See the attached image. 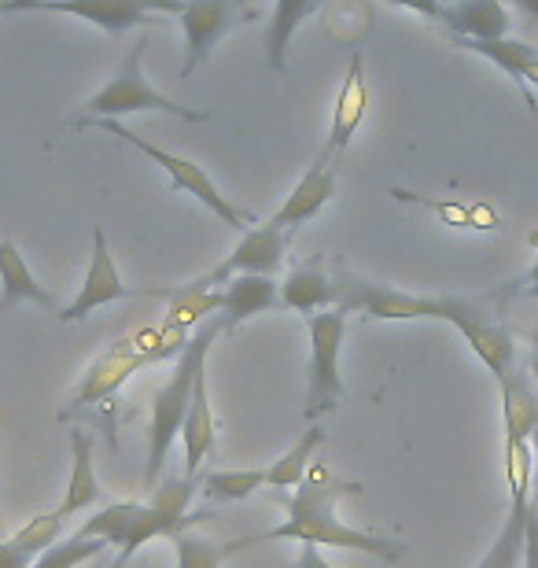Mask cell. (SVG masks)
<instances>
[{
    "label": "cell",
    "mask_w": 538,
    "mask_h": 568,
    "mask_svg": "<svg viewBox=\"0 0 538 568\" xmlns=\"http://www.w3.org/2000/svg\"><path fill=\"white\" fill-rule=\"evenodd\" d=\"M281 303V284L266 277V274H236L225 281L222 288V314L225 328H236L240 322H251V317L273 311Z\"/></svg>",
    "instance_id": "obj_18"
},
{
    "label": "cell",
    "mask_w": 538,
    "mask_h": 568,
    "mask_svg": "<svg viewBox=\"0 0 538 568\" xmlns=\"http://www.w3.org/2000/svg\"><path fill=\"white\" fill-rule=\"evenodd\" d=\"M100 498V480H97V465H93V436L85 428L71 432V480H67L60 517L71 520L78 514H85Z\"/></svg>",
    "instance_id": "obj_23"
},
{
    "label": "cell",
    "mask_w": 538,
    "mask_h": 568,
    "mask_svg": "<svg viewBox=\"0 0 538 568\" xmlns=\"http://www.w3.org/2000/svg\"><path fill=\"white\" fill-rule=\"evenodd\" d=\"M454 38H468V41H495V38H509V11L501 0H450L443 4L439 19Z\"/></svg>",
    "instance_id": "obj_16"
},
{
    "label": "cell",
    "mask_w": 538,
    "mask_h": 568,
    "mask_svg": "<svg viewBox=\"0 0 538 568\" xmlns=\"http://www.w3.org/2000/svg\"><path fill=\"white\" fill-rule=\"evenodd\" d=\"M136 509L141 503H114V506H104L100 514H93L89 520H82V528H78V536H89V539H108L114 550L122 547L125 539H130L133 531V520H136Z\"/></svg>",
    "instance_id": "obj_28"
},
{
    "label": "cell",
    "mask_w": 538,
    "mask_h": 568,
    "mask_svg": "<svg viewBox=\"0 0 538 568\" xmlns=\"http://www.w3.org/2000/svg\"><path fill=\"white\" fill-rule=\"evenodd\" d=\"M295 568H336V565H328L322 558V547H303L300 550V565H295Z\"/></svg>",
    "instance_id": "obj_33"
},
{
    "label": "cell",
    "mask_w": 538,
    "mask_h": 568,
    "mask_svg": "<svg viewBox=\"0 0 538 568\" xmlns=\"http://www.w3.org/2000/svg\"><path fill=\"white\" fill-rule=\"evenodd\" d=\"M130 295H141V292H133L130 284L122 281L119 266H114L104 225H97L93 230V258H89L85 277H82V284H78V295L67 306H60V314L55 317H60V322H82V317L100 311V306L130 300Z\"/></svg>",
    "instance_id": "obj_13"
},
{
    "label": "cell",
    "mask_w": 538,
    "mask_h": 568,
    "mask_svg": "<svg viewBox=\"0 0 538 568\" xmlns=\"http://www.w3.org/2000/svg\"><path fill=\"white\" fill-rule=\"evenodd\" d=\"M174 539V550H177V568H222V561L233 554L229 542H214L207 536H200V531H177Z\"/></svg>",
    "instance_id": "obj_29"
},
{
    "label": "cell",
    "mask_w": 538,
    "mask_h": 568,
    "mask_svg": "<svg viewBox=\"0 0 538 568\" xmlns=\"http://www.w3.org/2000/svg\"><path fill=\"white\" fill-rule=\"evenodd\" d=\"M450 325L465 336L473 355L490 369V377L498 384L509 377L512 366H517V344H512V333L506 325H498L495 317L479 311L476 300H465V295H454Z\"/></svg>",
    "instance_id": "obj_12"
},
{
    "label": "cell",
    "mask_w": 538,
    "mask_h": 568,
    "mask_svg": "<svg viewBox=\"0 0 538 568\" xmlns=\"http://www.w3.org/2000/svg\"><path fill=\"white\" fill-rule=\"evenodd\" d=\"M524 568H538V498L535 495L528 509V536H524Z\"/></svg>",
    "instance_id": "obj_31"
},
{
    "label": "cell",
    "mask_w": 538,
    "mask_h": 568,
    "mask_svg": "<svg viewBox=\"0 0 538 568\" xmlns=\"http://www.w3.org/2000/svg\"><path fill=\"white\" fill-rule=\"evenodd\" d=\"M322 4V0H277L270 16V30H266V60L273 74H288V49L292 38L300 33L303 19Z\"/></svg>",
    "instance_id": "obj_24"
},
{
    "label": "cell",
    "mask_w": 538,
    "mask_h": 568,
    "mask_svg": "<svg viewBox=\"0 0 538 568\" xmlns=\"http://www.w3.org/2000/svg\"><path fill=\"white\" fill-rule=\"evenodd\" d=\"M108 550H114L108 539H89V536H67L60 542H52L49 550L38 554V561L30 568H78V565H89L97 558H104Z\"/></svg>",
    "instance_id": "obj_27"
},
{
    "label": "cell",
    "mask_w": 538,
    "mask_h": 568,
    "mask_svg": "<svg viewBox=\"0 0 538 568\" xmlns=\"http://www.w3.org/2000/svg\"><path fill=\"white\" fill-rule=\"evenodd\" d=\"M44 0H4V16H16V11H33Z\"/></svg>",
    "instance_id": "obj_34"
},
{
    "label": "cell",
    "mask_w": 538,
    "mask_h": 568,
    "mask_svg": "<svg viewBox=\"0 0 538 568\" xmlns=\"http://www.w3.org/2000/svg\"><path fill=\"white\" fill-rule=\"evenodd\" d=\"M266 487V469H222L200 480V491L214 503H244Z\"/></svg>",
    "instance_id": "obj_26"
},
{
    "label": "cell",
    "mask_w": 538,
    "mask_h": 568,
    "mask_svg": "<svg viewBox=\"0 0 538 568\" xmlns=\"http://www.w3.org/2000/svg\"><path fill=\"white\" fill-rule=\"evenodd\" d=\"M19 303H33V306H44V311L60 314L55 295L44 292L38 284L27 255L11 241H0V311H16Z\"/></svg>",
    "instance_id": "obj_20"
},
{
    "label": "cell",
    "mask_w": 538,
    "mask_h": 568,
    "mask_svg": "<svg viewBox=\"0 0 538 568\" xmlns=\"http://www.w3.org/2000/svg\"><path fill=\"white\" fill-rule=\"evenodd\" d=\"M336 170H339V159L317 152V159L300 178V185L292 189V196L281 203L270 222L288 233V230H295V225H306L311 219H317V214L325 211V203L336 196Z\"/></svg>",
    "instance_id": "obj_14"
},
{
    "label": "cell",
    "mask_w": 538,
    "mask_h": 568,
    "mask_svg": "<svg viewBox=\"0 0 538 568\" xmlns=\"http://www.w3.org/2000/svg\"><path fill=\"white\" fill-rule=\"evenodd\" d=\"M97 568H108V565H97Z\"/></svg>",
    "instance_id": "obj_42"
},
{
    "label": "cell",
    "mask_w": 538,
    "mask_h": 568,
    "mask_svg": "<svg viewBox=\"0 0 538 568\" xmlns=\"http://www.w3.org/2000/svg\"><path fill=\"white\" fill-rule=\"evenodd\" d=\"M322 447H325V432L317 425H311L266 469V487H300L306 480V473H311V465H314L317 450H322Z\"/></svg>",
    "instance_id": "obj_25"
},
{
    "label": "cell",
    "mask_w": 538,
    "mask_h": 568,
    "mask_svg": "<svg viewBox=\"0 0 538 568\" xmlns=\"http://www.w3.org/2000/svg\"><path fill=\"white\" fill-rule=\"evenodd\" d=\"M365 108H369V89H365V60L362 52L351 55L347 78H343V89L336 97V111H332V130L322 152L332 159H343L347 144L358 138L362 122H365Z\"/></svg>",
    "instance_id": "obj_15"
},
{
    "label": "cell",
    "mask_w": 538,
    "mask_h": 568,
    "mask_svg": "<svg viewBox=\"0 0 538 568\" xmlns=\"http://www.w3.org/2000/svg\"><path fill=\"white\" fill-rule=\"evenodd\" d=\"M284 252H288V233L277 230L273 222H258V225H251L247 233H240L233 252H229L222 263L211 270V274L192 281V288L211 292V288H217V284H225L229 277H236V274L277 277L281 266H284Z\"/></svg>",
    "instance_id": "obj_10"
},
{
    "label": "cell",
    "mask_w": 538,
    "mask_h": 568,
    "mask_svg": "<svg viewBox=\"0 0 538 568\" xmlns=\"http://www.w3.org/2000/svg\"><path fill=\"white\" fill-rule=\"evenodd\" d=\"M222 333H225L222 314H217L214 322L200 325V333L189 336V344L181 347L174 373L152 392V414H148V458H144V484L148 487L159 484L170 450H174V443L181 439V425H185L192 388H196L200 373L207 369V355Z\"/></svg>",
    "instance_id": "obj_2"
},
{
    "label": "cell",
    "mask_w": 538,
    "mask_h": 568,
    "mask_svg": "<svg viewBox=\"0 0 538 568\" xmlns=\"http://www.w3.org/2000/svg\"><path fill=\"white\" fill-rule=\"evenodd\" d=\"M85 126H100V130H108L111 138H119L125 144H133L136 152H144L152 163H159L166 170V178H170V189H177V192H185V196H192L200 203V207H207L214 219H222L229 230H236V233H247L251 225H258V219L251 211H244L240 203H233L229 196H222L217 192V185L211 181V174L203 166H196L192 159H181L174 152H166V148H159L152 141H144L141 133H133V130H125L119 119H97V122H82L78 130H85Z\"/></svg>",
    "instance_id": "obj_4"
},
{
    "label": "cell",
    "mask_w": 538,
    "mask_h": 568,
    "mask_svg": "<svg viewBox=\"0 0 538 568\" xmlns=\"http://www.w3.org/2000/svg\"><path fill=\"white\" fill-rule=\"evenodd\" d=\"M33 561H38V554H33L19 536L0 539V568H30Z\"/></svg>",
    "instance_id": "obj_30"
},
{
    "label": "cell",
    "mask_w": 538,
    "mask_h": 568,
    "mask_svg": "<svg viewBox=\"0 0 538 568\" xmlns=\"http://www.w3.org/2000/svg\"><path fill=\"white\" fill-rule=\"evenodd\" d=\"M387 4L406 8V11H420V16H428V19H439V11H443L435 0H387Z\"/></svg>",
    "instance_id": "obj_32"
},
{
    "label": "cell",
    "mask_w": 538,
    "mask_h": 568,
    "mask_svg": "<svg viewBox=\"0 0 538 568\" xmlns=\"http://www.w3.org/2000/svg\"><path fill=\"white\" fill-rule=\"evenodd\" d=\"M0 525H4V514H0Z\"/></svg>",
    "instance_id": "obj_40"
},
{
    "label": "cell",
    "mask_w": 538,
    "mask_h": 568,
    "mask_svg": "<svg viewBox=\"0 0 538 568\" xmlns=\"http://www.w3.org/2000/svg\"><path fill=\"white\" fill-rule=\"evenodd\" d=\"M512 8L517 11H524L528 19H535L538 22V0H512Z\"/></svg>",
    "instance_id": "obj_36"
},
{
    "label": "cell",
    "mask_w": 538,
    "mask_h": 568,
    "mask_svg": "<svg viewBox=\"0 0 538 568\" xmlns=\"http://www.w3.org/2000/svg\"><path fill=\"white\" fill-rule=\"evenodd\" d=\"M528 373H531V381L538 384V328H535V336H531V355H528Z\"/></svg>",
    "instance_id": "obj_35"
},
{
    "label": "cell",
    "mask_w": 538,
    "mask_h": 568,
    "mask_svg": "<svg viewBox=\"0 0 538 568\" xmlns=\"http://www.w3.org/2000/svg\"><path fill=\"white\" fill-rule=\"evenodd\" d=\"M185 0H44L33 11H55L74 16L104 33H125L136 27H163L166 16H177Z\"/></svg>",
    "instance_id": "obj_9"
},
{
    "label": "cell",
    "mask_w": 538,
    "mask_h": 568,
    "mask_svg": "<svg viewBox=\"0 0 538 568\" xmlns=\"http://www.w3.org/2000/svg\"><path fill=\"white\" fill-rule=\"evenodd\" d=\"M531 454H535V473H531V495L538 498V432H531Z\"/></svg>",
    "instance_id": "obj_37"
},
{
    "label": "cell",
    "mask_w": 538,
    "mask_h": 568,
    "mask_svg": "<svg viewBox=\"0 0 538 568\" xmlns=\"http://www.w3.org/2000/svg\"><path fill=\"white\" fill-rule=\"evenodd\" d=\"M322 4H332V0H322Z\"/></svg>",
    "instance_id": "obj_41"
},
{
    "label": "cell",
    "mask_w": 538,
    "mask_h": 568,
    "mask_svg": "<svg viewBox=\"0 0 538 568\" xmlns=\"http://www.w3.org/2000/svg\"><path fill=\"white\" fill-rule=\"evenodd\" d=\"M144 49H148V38H136L133 49L122 55L114 78H108V85L89 97L82 122L122 119V115H136V111H148V115H174V119H189V122H207L211 119L207 111L181 108L177 100H170L166 93H159V89L148 82L144 78ZM82 122H78V126H82Z\"/></svg>",
    "instance_id": "obj_3"
},
{
    "label": "cell",
    "mask_w": 538,
    "mask_h": 568,
    "mask_svg": "<svg viewBox=\"0 0 538 568\" xmlns=\"http://www.w3.org/2000/svg\"><path fill=\"white\" fill-rule=\"evenodd\" d=\"M0 16H4V0H0Z\"/></svg>",
    "instance_id": "obj_39"
},
{
    "label": "cell",
    "mask_w": 538,
    "mask_h": 568,
    "mask_svg": "<svg viewBox=\"0 0 538 568\" xmlns=\"http://www.w3.org/2000/svg\"><path fill=\"white\" fill-rule=\"evenodd\" d=\"M457 49L484 55L487 63H495L498 71H506L512 82H517L524 93L535 85L538 89V49H531L528 41H512V38H495V41H468V38H454ZM528 104L535 111V97L528 93Z\"/></svg>",
    "instance_id": "obj_19"
},
{
    "label": "cell",
    "mask_w": 538,
    "mask_h": 568,
    "mask_svg": "<svg viewBox=\"0 0 538 568\" xmlns=\"http://www.w3.org/2000/svg\"><path fill=\"white\" fill-rule=\"evenodd\" d=\"M281 303L306 317L328 311V306H336V277H328L322 258H311V263L295 266L288 281L281 284Z\"/></svg>",
    "instance_id": "obj_22"
},
{
    "label": "cell",
    "mask_w": 538,
    "mask_h": 568,
    "mask_svg": "<svg viewBox=\"0 0 538 568\" xmlns=\"http://www.w3.org/2000/svg\"><path fill=\"white\" fill-rule=\"evenodd\" d=\"M336 306L365 314L373 322H450L454 295H417L392 284L362 281L354 274L336 277Z\"/></svg>",
    "instance_id": "obj_6"
},
{
    "label": "cell",
    "mask_w": 538,
    "mask_h": 568,
    "mask_svg": "<svg viewBox=\"0 0 538 568\" xmlns=\"http://www.w3.org/2000/svg\"><path fill=\"white\" fill-rule=\"evenodd\" d=\"M177 19H181V33H185L181 78H192L211 60L214 44L222 41L229 30H236L240 22H251V8L244 0H185Z\"/></svg>",
    "instance_id": "obj_8"
},
{
    "label": "cell",
    "mask_w": 538,
    "mask_h": 568,
    "mask_svg": "<svg viewBox=\"0 0 538 568\" xmlns=\"http://www.w3.org/2000/svg\"><path fill=\"white\" fill-rule=\"evenodd\" d=\"M306 333H311V366H306V406L303 417L317 422V417L332 414L343 403V373H339V351L343 336H347V311L343 306H328L306 317Z\"/></svg>",
    "instance_id": "obj_5"
},
{
    "label": "cell",
    "mask_w": 538,
    "mask_h": 568,
    "mask_svg": "<svg viewBox=\"0 0 538 568\" xmlns=\"http://www.w3.org/2000/svg\"><path fill=\"white\" fill-rule=\"evenodd\" d=\"M498 388L501 414H506V443H531V432H538V392L531 373L524 366H512V373Z\"/></svg>",
    "instance_id": "obj_21"
},
{
    "label": "cell",
    "mask_w": 538,
    "mask_h": 568,
    "mask_svg": "<svg viewBox=\"0 0 538 568\" xmlns=\"http://www.w3.org/2000/svg\"><path fill=\"white\" fill-rule=\"evenodd\" d=\"M217 443V425H214V406H211V384H207V369L196 377V388H192V403L185 414V425H181V450H185V476L196 480L203 462L214 454Z\"/></svg>",
    "instance_id": "obj_17"
},
{
    "label": "cell",
    "mask_w": 538,
    "mask_h": 568,
    "mask_svg": "<svg viewBox=\"0 0 538 568\" xmlns=\"http://www.w3.org/2000/svg\"><path fill=\"white\" fill-rule=\"evenodd\" d=\"M531 473L535 454L531 443H506V484H509V514L501 520L495 542L476 568H524V536H528L531 509Z\"/></svg>",
    "instance_id": "obj_7"
},
{
    "label": "cell",
    "mask_w": 538,
    "mask_h": 568,
    "mask_svg": "<svg viewBox=\"0 0 538 568\" xmlns=\"http://www.w3.org/2000/svg\"><path fill=\"white\" fill-rule=\"evenodd\" d=\"M152 362H159L152 355V347L136 344V336L114 339L104 355L82 373V381H78V388H74V399H71V410L67 414H78V410H89V406L104 403L108 395H114L133 377V373H141L144 366H152Z\"/></svg>",
    "instance_id": "obj_11"
},
{
    "label": "cell",
    "mask_w": 538,
    "mask_h": 568,
    "mask_svg": "<svg viewBox=\"0 0 538 568\" xmlns=\"http://www.w3.org/2000/svg\"><path fill=\"white\" fill-rule=\"evenodd\" d=\"M354 491H362V484L339 480L325 469L306 473L300 491L288 498V520H281L277 528L262 531V536L229 542L233 550H244L251 542H300V547H328V550H358L365 558L376 561H398L403 558V542L373 536V531L351 528L347 520L336 517V503Z\"/></svg>",
    "instance_id": "obj_1"
},
{
    "label": "cell",
    "mask_w": 538,
    "mask_h": 568,
    "mask_svg": "<svg viewBox=\"0 0 538 568\" xmlns=\"http://www.w3.org/2000/svg\"><path fill=\"white\" fill-rule=\"evenodd\" d=\"M528 292L538 295V258H535V266H531V274H528Z\"/></svg>",
    "instance_id": "obj_38"
}]
</instances>
